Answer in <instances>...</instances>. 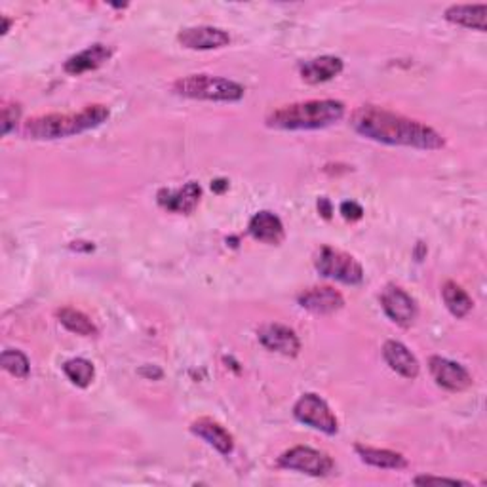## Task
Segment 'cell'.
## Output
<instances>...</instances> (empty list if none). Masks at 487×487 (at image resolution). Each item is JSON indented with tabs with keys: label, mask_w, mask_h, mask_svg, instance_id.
<instances>
[{
	"label": "cell",
	"mask_w": 487,
	"mask_h": 487,
	"mask_svg": "<svg viewBox=\"0 0 487 487\" xmlns=\"http://www.w3.org/2000/svg\"><path fill=\"white\" fill-rule=\"evenodd\" d=\"M113 56V48L107 44H92L86 50L75 53L65 61L63 69L69 75H83L88 71H96L103 63H107Z\"/></svg>",
	"instance_id": "15"
},
{
	"label": "cell",
	"mask_w": 487,
	"mask_h": 487,
	"mask_svg": "<svg viewBox=\"0 0 487 487\" xmlns=\"http://www.w3.org/2000/svg\"><path fill=\"white\" fill-rule=\"evenodd\" d=\"M172 90L181 98L188 100H204V101H221V103H235L244 98L242 84L235 80L212 76V75H188L180 80H175Z\"/></svg>",
	"instance_id": "4"
},
{
	"label": "cell",
	"mask_w": 487,
	"mask_h": 487,
	"mask_svg": "<svg viewBox=\"0 0 487 487\" xmlns=\"http://www.w3.org/2000/svg\"><path fill=\"white\" fill-rule=\"evenodd\" d=\"M442 299L455 318L468 316L472 307H475L472 297L453 280H448L442 286Z\"/></svg>",
	"instance_id": "21"
},
{
	"label": "cell",
	"mask_w": 487,
	"mask_h": 487,
	"mask_svg": "<svg viewBox=\"0 0 487 487\" xmlns=\"http://www.w3.org/2000/svg\"><path fill=\"white\" fill-rule=\"evenodd\" d=\"M58 320L63 323V326L76 333V335H83V337H92V335H98V328L96 323H93L83 310L78 308H73V307H61L58 308Z\"/></svg>",
	"instance_id": "22"
},
{
	"label": "cell",
	"mask_w": 487,
	"mask_h": 487,
	"mask_svg": "<svg viewBox=\"0 0 487 487\" xmlns=\"http://www.w3.org/2000/svg\"><path fill=\"white\" fill-rule=\"evenodd\" d=\"M341 215L347 221H358L363 215V208L358 204V202H343L341 204Z\"/></svg>",
	"instance_id": "26"
},
{
	"label": "cell",
	"mask_w": 487,
	"mask_h": 487,
	"mask_svg": "<svg viewBox=\"0 0 487 487\" xmlns=\"http://www.w3.org/2000/svg\"><path fill=\"white\" fill-rule=\"evenodd\" d=\"M293 415L299 423L315 428V430H320V432H323V435L333 436V435H337V430H339L337 417L330 410L326 400L320 398L318 395H313V392L303 395L299 400L295 402Z\"/></svg>",
	"instance_id": "6"
},
{
	"label": "cell",
	"mask_w": 487,
	"mask_h": 487,
	"mask_svg": "<svg viewBox=\"0 0 487 487\" xmlns=\"http://www.w3.org/2000/svg\"><path fill=\"white\" fill-rule=\"evenodd\" d=\"M318 208L320 212H323V218H330V213H331V206H330V202L326 198H322L318 202Z\"/></svg>",
	"instance_id": "28"
},
{
	"label": "cell",
	"mask_w": 487,
	"mask_h": 487,
	"mask_svg": "<svg viewBox=\"0 0 487 487\" xmlns=\"http://www.w3.org/2000/svg\"><path fill=\"white\" fill-rule=\"evenodd\" d=\"M63 373L69 381L80 388H86L92 385L93 377H96V368L86 358H73L63 363Z\"/></svg>",
	"instance_id": "23"
},
{
	"label": "cell",
	"mask_w": 487,
	"mask_h": 487,
	"mask_svg": "<svg viewBox=\"0 0 487 487\" xmlns=\"http://www.w3.org/2000/svg\"><path fill=\"white\" fill-rule=\"evenodd\" d=\"M350 124L362 138L385 145L411 147L421 151H438L445 145L435 128L375 105L358 107L350 118Z\"/></svg>",
	"instance_id": "1"
},
{
	"label": "cell",
	"mask_w": 487,
	"mask_h": 487,
	"mask_svg": "<svg viewBox=\"0 0 487 487\" xmlns=\"http://www.w3.org/2000/svg\"><path fill=\"white\" fill-rule=\"evenodd\" d=\"M445 20L467 29L485 31L487 29V4H453L445 10Z\"/></svg>",
	"instance_id": "19"
},
{
	"label": "cell",
	"mask_w": 487,
	"mask_h": 487,
	"mask_svg": "<svg viewBox=\"0 0 487 487\" xmlns=\"http://www.w3.org/2000/svg\"><path fill=\"white\" fill-rule=\"evenodd\" d=\"M278 465L282 468L303 472L308 476H328L333 470V459L320 450L307 448V445H295V448L283 451L278 457Z\"/></svg>",
	"instance_id": "7"
},
{
	"label": "cell",
	"mask_w": 487,
	"mask_h": 487,
	"mask_svg": "<svg viewBox=\"0 0 487 487\" xmlns=\"http://www.w3.org/2000/svg\"><path fill=\"white\" fill-rule=\"evenodd\" d=\"M383 358L392 371L405 379H417L419 371H421V365H419L411 350L400 341H387L383 345Z\"/></svg>",
	"instance_id": "16"
},
{
	"label": "cell",
	"mask_w": 487,
	"mask_h": 487,
	"mask_svg": "<svg viewBox=\"0 0 487 487\" xmlns=\"http://www.w3.org/2000/svg\"><path fill=\"white\" fill-rule=\"evenodd\" d=\"M343 60L335 56H322L303 61L299 65V75L308 84H322L343 73Z\"/></svg>",
	"instance_id": "17"
},
{
	"label": "cell",
	"mask_w": 487,
	"mask_h": 487,
	"mask_svg": "<svg viewBox=\"0 0 487 487\" xmlns=\"http://www.w3.org/2000/svg\"><path fill=\"white\" fill-rule=\"evenodd\" d=\"M191 432L195 436L210 443L212 448L218 450L221 455H231L235 450V438L231 432L210 417L196 419V421L191 425Z\"/></svg>",
	"instance_id": "14"
},
{
	"label": "cell",
	"mask_w": 487,
	"mask_h": 487,
	"mask_svg": "<svg viewBox=\"0 0 487 487\" xmlns=\"http://www.w3.org/2000/svg\"><path fill=\"white\" fill-rule=\"evenodd\" d=\"M428 370L436 385L450 392H463L472 387V375L459 362L442 356H432L428 360Z\"/></svg>",
	"instance_id": "9"
},
{
	"label": "cell",
	"mask_w": 487,
	"mask_h": 487,
	"mask_svg": "<svg viewBox=\"0 0 487 487\" xmlns=\"http://www.w3.org/2000/svg\"><path fill=\"white\" fill-rule=\"evenodd\" d=\"M111 111L107 105L96 103V105H86L84 109L78 113H52L35 116L25 122L23 133L29 140L36 141H53V140H63L71 138V135L84 133L90 130L100 128L103 122L109 118Z\"/></svg>",
	"instance_id": "2"
},
{
	"label": "cell",
	"mask_w": 487,
	"mask_h": 487,
	"mask_svg": "<svg viewBox=\"0 0 487 487\" xmlns=\"http://www.w3.org/2000/svg\"><path fill=\"white\" fill-rule=\"evenodd\" d=\"M345 116V103L337 100H310L283 105L267 116V126L276 130H322Z\"/></svg>",
	"instance_id": "3"
},
{
	"label": "cell",
	"mask_w": 487,
	"mask_h": 487,
	"mask_svg": "<svg viewBox=\"0 0 487 487\" xmlns=\"http://www.w3.org/2000/svg\"><path fill=\"white\" fill-rule=\"evenodd\" d=\"M356 453L362 459L365 465L375 467V468H388V470H400L408 467V459H405L398 451H390V450H379V448H370V445H356Z\"/></svg>",
	"instance_id": "20"
},
{
	"label": "cell",
	"mask_w": 487,
	"mask_h": 487,
	"mask_svg": "<svg viewBox=\"0 0 487 487\" xmlns=\"http://www.w3.org/2000/svg\"><path fill=\"white\" fill-rule=\"evenodd\" d=\"M315 267L322 276L337 280L347 286H358L363 280V268L353 255L323 246L315 257Z\"/></svg>",
	"instance_id": "5"
},
{
	"label": "cell",
	"mask_w": 487,
	"mask_h": 487,
	"mask_svg": "<svg viewBox=\"0 0 487 487\" xmlns=\"http://www.w3.org/2000/svg\"><path fill=\"white\" fill-rule=\"evenodd\" d=\"M250 235L263 244H280L283 240V223L273 212H259L255 213L248 225Z\"/></svg>",
	"instance_id": "18"
},
{
	"label": "cell",
	"mask_w": 487,
	"mask_h": 487,
	"mask_svg": "<svg viewBox=\"0 0 487 487\" xmlns=\"http://www.w3.org/2000/svg\"><path fill=\"white\" fill-rule=\"evenodd\" d=\"M259 341L265 348L282 356H297L301 350V341L297 333L283 323H267L259 330Z\"/></svg>",
	"instance_id": "12"
},
{
	"label": "cell",
	"mask_w": 487,
	"mask_h": 487,
	"mask_svg": "<svg viewBox=\"0 0 487 487\" xmlns=\"http://www.w3.org/2000/svg\"><path fill=\"white\" fill-rule=\"evenodd\" d=\"M3 368L18 379H25L31 371V363L27 360V356L21 353V350H13V348H6L3 353Z\"/></svg>",
	"instance_id": "24"
},
{
	"label": "cell",
	"mask_w": 487,
	"mask_h": 487,
	"mask_svg": "<svg viewBox=\"0 0 487 487\" xmlns=\"http://www.w3.org/2000/svg\"><path fill=\"white\" fill-rule=\"evenodd\" d=\"M415 485H432V483H445V485H470L468 482L455 480V478H438V476H417L413 480Z\"/></svg>",
	"instance_id": "27"
},
{
	"label": "cell",
	"mask_w": 487,
	"mask_h": 487,
	"mask_svg": "<svg viewBox=\"0 0 487 487\" xmlns=\"http://www.w3.org/2000/svg\"><path fill=\"white\" fill-rule=\"evenodd\" d=\"M202 188L196 181H188L180 188H160L156 202L160 208L173 213H193L200 204Z\"/></svg>",
	"instance_id": "11"
},
{
	"label": "cell",
	"mask_w": 487,
	"mask_h": 487,
	"mask_svg": "<svg viewBox=\"0 0 487 487\" xmlns=\"http://www.w3.org/2000/svg\"><path fill=\"white\" fill-rule=\"evenodd\" d=\"M297 303L315 315H331L345 307V297L330 286H315L297 295Z\"/></svg>",
	"instance_id": "13"
},
{
	"label": "cell",
	"mask_w": 487,
	"mask_h": 487,
	"mask_svg": "<svg viewBox=\"0 0 487 487\" xmlns=\"http://www.w3.org/2000/svg\"><path fill=\"white\" fill-rule=\"evenodd\" d=\"M20 116H21V107L18 103H6L3 107V133L4 135H8L13 128H16Z\"/></svg>",
	"instance_id": "25"
},
{
	"label": "cell",
	"mask_w": 487,
	"mask_h": 487,
	"mask_svg": "<svg viewBox=\"0 0 487 487\" xmlns=\"http://www.w3.org/2000/svg\"><path fill=\"white\" fill-rule=\"evenodd\" d=\"M381 307L385 310V315L402 328H410L419 313L417 301L413 297L400 286H395V283H388L383 290Z\"/></svg>",
	"instance_id": "8"
},
{
	"label": "cell",
	"mask_w": 487,
	"mask_h": 487,
	"mask_svg": "<svg viewBox=\"0 0 487 487\" xmlns=\"http://www.w3.org/2000/svg\"><path fill=\"white\" fill-rule=\"evenodd\" d=\"M180 44L188 50H220L231 44V35L220 27L198 25L187 27L178 35Z\"/></svg>",
	"instance_id": "10"
}]
</instances>
